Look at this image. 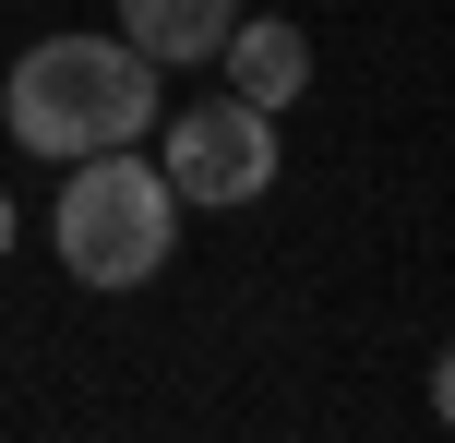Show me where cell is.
Masks as SVG:
<instances>
[{
	"mask_svg": "<svg viewBox=\"0 0 455 443\" xmlns=\"http://www.w3.org/2000/svg\"><path fill=\"white\" fill-rule=\"evenodd\" d=\"M48 240H60V264L84 288H144L168 252H180V192L156 180V156L96 144V156H72L60 204H48Z\"/></svg>",
	"mask_w": 455,
	"mask_h": 443,
	"instance_id": "obj_2",
	"label": "cell"
},
{
	"mask_svg": "<svg viewBox=\"0 0 455 443\" xmlns=\"http://www.w3.org/2000/svg\"><path fill=\"white\" fill-rule=\"evenodd\" d=\"M12 228H24V216H12V192H0V264H12Z\"/></svg>",
	"mask_w": 455,
	"mask_h": 443,
	"instance_id": "obj_6",
	"label": "cell"
},
{
	"mask_svg": "<svg viewBox=\"0 0 455 443\" xmlns=\"http://www.w3.org/2000/svg\"><path fill=\"white\" fill-rule=\"evenodd\" d=\"M156 180L180 192L192 216H228V204H264L275 192V108L251 96H192L156 144Z\"/></svg>",
	"mask_w": 455,
	"mask_h": 443,
	"instance_id": "obj_3",
	"label": "cell"
},
{
	"mask_svg": "<svg viewBox=\"0 0 455 443\" xmlns=\"http://www.w3.org/2000/svg\"><path fill=\"white\" fill-rule=\"evenodd\" d=\"M0 132L24 156H48V168L96 156V144H144L156 132V60L132 36H96V24L36 36L12 60V84H0Z\"/></svg>",
	"mask_w": 455,
	"mask_h": 443,
	"instance_id": "obj_1",
	"label": "cell"
},
{
	"mask_svg": "<svg viewBox=\"0 0 455 443\" xmlns=\"http://www.w3.org/2000/svg\"><path fill=\"white\" fill-rule=\"evenodd\" d=\"M216 72H228V96H251V108H299V96H312V36L240 12V24L216 36Z\"/></svg>",
	"mask_w": 455,
	"mask_h": 443,
	"instance_id": "obj_4",
	"label": "cell"
},
{
	"mask_svg": "<svg viewBox=\"0 0 455 443\" xmlns=\"http://www.w3.org/2000/svg\"><path fill=\"white\" fill-rule=\"evenodd\" d=\"M228 24H240V0H120V36H132L156 72H204Z\"/></svg>",
	"mask_w": 455,
	"mask_h": 443,
	"instance_id": "obj_5",
	"label": "cell"
}]
</instances>
